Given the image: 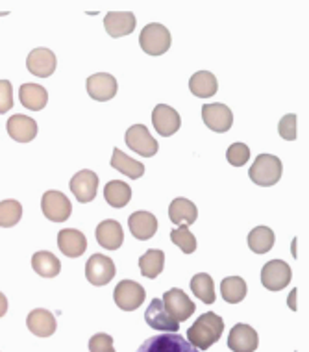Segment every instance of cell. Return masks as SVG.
<instances>
[{
    "label": "cell",
    "mask_w": 309,
    "mask_h": 352,
    "mask_svg": "<svg viewBox=\"0 0 309 352\" xmlns=\"http://www.w3.org/2000/svg\"><path fill=\"white\" fill-rule=\"evenodd\" d=\"M222 332H225L222 317L213 314V311H207V314H202L193 327L189 328L185 340L193 346H196L198 351H207L209 346L215 345L220 340Z\"/></svg>",
    "instance_id": "obj_1"
},
{
    "label": "cell",
    "mask_w": 309,
    "mask_h": 352,
    "mask_svg": "<svg viewBox=\"0 0 309 352\" xmlns=\"http://www.w3.org/2000/svg\"><path fill=\"white\" fill-rule=\"evenodd\" d=\"M282 170H284L282 160L273 156V154H260L250 167L249 176L250 180L258 186L271 188L282 178Z\"/></svg>",
    "instance_id": "obj_2"
},
{
    "label": "cell",
    "mask_w": 309,
    "mask_h": 352,
    "mask_svg": "<svg viewBox=\"0 0 309 352\" xmlns=\"http://www.w3.org/2000/svg\"><path fill=\"white\" fill-rule=\"evenodd\" d=\"M141 49L148 56H161L170 49V32L159 23H150L139 36Z\"/></svg>",
    "instance_id": "obj_3"
},
{
    "label": "cell",
    "mask_w": 309,
    "mask_h": 352,
    "mask_svg": "<svg viewBox=\"0 0 309 352\" xmlns=\"http://www.w3.org/2000/svg\"><path fill=\"white\" fill-rule=\"evenodd\" d=\"M137 352H201L196 346L189 343L183 336L163 334L156 338H148L143 345L137 349Z\"/></svg>",
    "instance_id": "obj_4"
},
{
    "label": "cell",
    "mask_w": 309,
    "mask_h": 352,
    "mask_svg": "<svg viewBox=\"0 0 309 352\" xmlns=\"http://www.w3.org/2000/svg\"><path fill=\"white\" fill-rule=\"evenodd\" d=\"M293 278L291 267L284 260H271L261 269V284L268 292H282Z\"/></svg>",
    "instance_id": "obj_5"
},
{
    "label": "cell",
    "mask_w": 309,
    "mask_h": 352,
    "mask_svg": "<svg viewBox=\"0 0 309 352\" xmlns=\"http://www.w3.org/2000/svg\"><path fill=\"white\" fill-rule=\"evenodd\" d=\"M124 140H126V145L132 151L145 156V158H152V156L158 154L159 143L152 138L145 124H134V126L128 128Z\"/></svg>",
    "instance_id": "obj_6"
},
{
    "label": "cell",
    "mask_w": 309,
    "mask_h": 352,
    "mask_svg": "<svg viewBox=\"0 0 309 352\" xmlns=\"http://www.w3.org/2000/svg\"><path fill=\"white\" fill-rule=\"evenodd\" d=\"M161 302H163L167 314L178 322L187 321L189 317L194 314V310H196L193 300L187 297V293H183L178 287H172V289L165 293Z\"/></svg>",
    "instance_id": "obj_7"
},
{
    "label": "cell",
    "mask_w": 309,
    "mask_h": 352,
    "mask_svg": "<svg viewBox=\"0 0 309 352\" xmlns=\"http://www.w3.org/2000/svg\"><path fill=\"white\" fill-rule=\"evenodd\" d=\"M117 267L111 258L104 254H93L85 263V276L93 285H106L115 278Z\"/></svg>",
    "instance_id": "obj_8"
},
{
    "label": "cell",
    "mask_w": 309,
    "mask_h": 352,
    "mask_svg": "<svg viewBox=\"0 0 309 352\" xmlns=\"http://www.w3.org/2000/svg\"><path fill=\"white\" fill-rule=\"evenodd\" d=\"M41 210L45 217L50 219V221L63 223L71 217L73 206H71L67 195H63L61 191H47L41 199Z\"/></svg>",
    "instance_id": "obj_9"
},
{
    "label": "cell",
    "mask_w": 309,
    "mask_h": 352,
    "mask_svg": "<svg viewBox=\"0 0 309 352\" xmlns=\"http://www.w3.org/2000/svg\"><path fill=\"white\" fill-rule=\"evenodd\" d=\"M146 297L143 285L134 280H122L115 287V302L124 311H134L139 308Z\"/></svg>",
    "instance_id": "obj_10"
},
{
    "label": "cell",
    "mask_w": 309,
    "mask_h": 352,
    "mask_svg": "<svg viewBox=\"0 0 309 352\" xmlns=\"http://www.w3.org/2000/svg\"><path fill=\"white\" fill-rule=\"evenodd\" d=\"M202 119L213 132H228L233 124V113L226 104H206L202 108Z\"/></svg>",
    "instance_id": "obj_11"
},
{
    "label": "cell",
    "mask_w": 309,
    "mask_h": 352,
    "mask_svg": "<svg viewBox=\"0 0 309 352\" xmlns=\"http://www.w3.org/2000/svg\"><path fill=\"white\" fill-rule=\"evenodd\" d=\"M152 124L158 130L159 135L169 138V135L176 134L180 130L182 119H180L174 108H170L167 104H158L152 111Z\"/></svg>",
    "instance_id": "obj_12"
},
{
    "label": "cell",
    "mask_w": 309,
    "mask_h": 352,
    "mask_svg": "<svg viewBox=\"0 0 309 352\" xmlns=\"http://www.w3.org/2000/svg\"><path fill=\"white\" fill-rule=\"evenodd\" d=\"M145 321L148 322V327H152L154 330H163V332H170V334H176V332L180 330V322L174 321V319L167 314L163 302H161V298H154V300H152L150 306H148L145 311Z\"/></svg>",
    "instance_id": "obj_13"
},
{
    "label": "cell",
    "mask_w": 309,
    "mask_h": 352,
    "mask_svg": "<svg viewBox=\"0 0 309 352\" xmlns=\"http://www.w3.org/2000/svg\"><path fill=\"white\" fill-rule=\"evenodd\" d=\"M87 93L93 100L106 102L117 95V80L113 74L97 73L87 78Z\"/></svg>",
    "instance_id": "obj_14"
},
{
    "label": "cell",
    "mask_w": 309,
    "mask_h": 352,
    "mask_svg": "<svg viewBox=\"0 0 309 352\" xmlns=\"http://www.w3.org/2000/svg\"><path fill=\"white\" fill-rule=\"evenodd\" d=\"M258 345H260L258 332L252 327H249V324L239 322V324H236L230 330L228 346L231 349V352H255Z\"/></svg>",
    "instance_id": "obj_15"
},
{
    "label": "cell",
    "mask_w": 309,
    "mask_h": 352,
    "mask_svg": "<svg viewBox=\"0 0 309 352\" xmlns=\"http://www.w3.org/2000/svg\"><path fill=\"white\" fill-rule=\"evenodd\" d=\"M98 189V175L93 170L84 169L76 173L71 180V191L80 202H91L97 197Z\"/></svg>",
    "instance_id": "obj_16"
},
{
    "label": "cell",
    "mask_w": 309,
    "mask_h": 352,
    "mask_svg": "<svg viewBox=\"0 0 309 352\" xmlns=\"http://www.w3.org/2000/svg\"><path fill=\"white\" fill-rule=\"evenodd\" d=\"M95 236H97L98 245H100L102 249L108 250L121 249L122 241H124V232H122L121 223H119V221H113V219H108V221L98 223Z\"/></svg>",
    "instance_id": "obj_17"
},
{
    "label": "cell",
    "mask_w": 309,
    "mask_h": 352,
    "mask_svg": "<svg viewBox=\"0 0 309 352\" xmlns=\"http://www.w3.org/2000/svg\"><path fill=\"white\" fill-rule=\"evenodd\" d=\"M28 71L39 78H49L56 71V56L49 49H34L26 60Z\"/></svg>",
    "instance_id": "obj_18"
},
{
    "label": "cell",
    "mask_w": 309,
    "mask_h": 352,
    "mask_svg": "<svg viewBox=\"0 0 309 352\" xmlns=\"http://www.w3.org/2000/svg\"><path fill=\"white\" fill-rule=\"evenodd\" d=\"M6 128L10 138L19 141V143H28L37 135V122L32 117L21 116V113L10 117Z\"/></svg>",
    "instance_id": "obj_19"
},
{
    "label": "cell",
    "mask_w": 309,
    "mask_h": 352,
    "mask_svg": "<svg viewBox=\"0 0 309 352\" xmlns=\"http://www.w3.org/2000/svg\"><path fill=\"white\" fill-rule=\"evenodd\" d=\"M104 26L111 37H122L135 30V15L132 12H109L104 17Z\"/></svg>",
    "instance_id": "obj_20"
},
{
    "label": "cell",
    "mask_w": 309,
    "mask_h": 352,
    "mask_svg": "<svg viewBox=\"0 0 309 352\" xmlns=\"http://www.w3.org/2000/svg\"><path fill=\"white\" fill-rule=\"evenodd\" d=\"M58 247L69 258H78L87 250V239L80 230L65 228L58 234Z\"/></svg>",
    "instance_id": "obj_21"
},
{
    "label": "cell",
    "mask_w": 309,
    "mask_h": 352,
    "mask_svg": "<svg viewBox=\"0 0 309 352\" xmlns=\"http://www.w3.org/2000/svg\"><path fill=\"white\" fill-rule=\"evenodd\" d=\"M26 327L37 338H50L56 332V319L49 310L37 308L26 317Z\"/></svg>",
    "instance_id": "obj_22"
},
{
    "label": "cell",
    "mask_w": 309,
    "mask_h": 352,
    "mask_svg": "<svg viewBox=\"0 0 309 352\" xmlns=\"http://www.w3.org/2000/svg\"><path fill=\"white\" fill-rule=\"evenodd\" d=\"M128 226H130V232L137 239L146 241V239L154 237V234L158 232V219L148 212H135L128 219Z\"/></svg>",
    "instance_id": "obj_23"
},
{
    "label": "cell",
    "mask_w": 309,
    "mask_h": 352,
    "mask_svg": "<svg viewBox=\"0 0 309 352\" xmlns=\"http://www.w3.org/2000/svg\"><path fill=\"white\" fill-rule=\"evenodd\" d=\"M198 217V210L194 206L193 202L187 201V199H174L170 202L169 206V219L174 223V225L180 226H189L193 225L194 221Z\"/></svg>",
    "instance_id": "obj_24"
},
{
    "label": "cell",
    "mask_w": 309,
    "mask_h": 352,
    "mask_svg": "<svg viewBox=\"0 0 309 352\" xmlns=\"http://www.w3.org/2000/svg\"><path fill=\"white\" fill-rule=\"evenodd\" d=\"M19 98H21V104L25 108L32 109V111H39L49 102V93L43 85L25 84L19 89Z\"/></svg>",
    "instance_id": "obj_25"
},
{
    "label": "cell",
    "mask_w": 309,
    "mask_h": 352,
    "mask_svg": "<svg viewBox=\"0 0 309 352\" xmlns=\"http://www.w3.org/2000/svg\"><path fill=\"white\" fill-rule=\"evenodd\" d=\"M189 89L193 93L194 97L198 98H209L213 97L218 89L217 76L209 71H198L194 73L189 80Z\"/></svg>",
    "instance_id": "obj_26"
},
{
    "label": "cell",
    "mask_w": 309,
    "mask_h": 352,
    "mask_svg": "<svg viewBox=\"0 0 309 352\" xmlns=\"http://www.w3.org/2000/svg\"><path fill=\"white\" fill-rule=\"evenodd\" d=\"M32 267L43 278H54L61 271V261L49 250H39L32 258Z\"/></svg>",
    "instance_id": "obj_27"
},
{
    "label": "cell",
    "mask_w": 309,
    "mask_h": 352,
    "mask_svg": "<svg viewBox=\"0 0 309 352\" xmlns=\"http://www.w3.org/2000/svg\"><path fill=\"white\" fill-rule=\"evenodd\" d=\"M111 167L122 173V175H126L128 178H132V180H137V178L145 175V165L137 162V160L126 156L121 148H113Z\"/></svg>",
    "instance_id": "obj_28"
},
{
    "label": "cell",
    "mask_w": 309,
    "mask_h": 352,
    "mask_svg": "<svg viewBox=\"0 0 309 352\" xmlns=\"http://www.w3.org/2000/svg\"><path fill=\"white\" fill-rule=\"evenodd\" d=\"M104 199L111 208H124L132 199V188L121 180L108 182V186L104 189Z\"/></svg>",
    "instance_id": "obj_29"
},
{
    "label": "cell",
    "mask_w": 309,
    "mask_h": 352,
    "mask_svg": "<svg viewBox=\"0 0 309 352\" xmlns=\"http://www.w3.org/2000/svg\"><path fill=\"white\" fill-rule=\"evenodd\" d=\"M165 265V254L161 250L152 249L146 250L145 254L139 258V269L145 278H156Z\"/></svg>",
    "instance_id": "obj_30"
},
{
    "label": "cell",
    "mask_w": 309,
    "mask_h": 352,
    "mask_svg": "<svg viewBox=\"0 0 309 352\" xmlns=\"http://www.w3.org/2000/svg\"><path fill=\"white\" fill-rule=\"evenodd\" d=\"M220 293L226 302L237 304L247 297V282L241 276H228L220 282Z\"/></svg>",
    "instance_id": "obj_31"
},
{
    "label": "cell",
    "mask_w": 309,
    "mask_h": 352,
    "mask_svg": "<svg viewBox=\"0 0 309 352\" xmlns=\"http://www.w3.org/2000/svg\"><path fill=\"white\" fill-rule=\"evenodd\" d=\"M274 245V232L267 226H255L254 230L249 234V247L254 250L255 254H265L273 249Z\"/></svg>",
    "instance_id": "obj_32"
},
{
    "label": "cell",
    "mask_w": 309,
    "mask_h": 352,
    "mask_svg": "<svg viewBox=\"0 0 309 352\" xmlns=\"http://www.w3.org/2000/svg\"><path fill=\"white\" fill-rule=\"evenodd\" d=\"M191 292L201 298L202 302L213 304L215 302V284H213V278L206 273L194 274L193 280H191Z\"/></svg>",
    "instance_id": "obj_33"
},
{
    "label": "cell",
    "mask_w": 309,
    "mask_h": 352,
    "mask_svg": "<svg viewBox=\"0 0 309 352\" xmlns=\"http://www.w3.org/2000/svg\"><path fill=\"white\" fill-rule=\"evenodd\" d=\"M23 217V206L17 201H2L0 202V226L10 228L15 226Z\"/></svg>",
    "instance_id": "obj_34"
},
{
    "label": "cell",
    "mask_w": 309,
    "mask_h": 352,
    "mask_svg": "<svg viewBox=\"0 0 309 352\" xmlns=\"http://www.w3.org/2000/svg\"><path fill=\"white\" fill-rule=\"evenodd\" d=\"M170 239H172V243H174L176 247H180L182 252H185V254H193L194 250H196V237L191 234L189 226H180V228H176V230L170 232Z\"/></svg>",
    "instance_id": "obj_35"
},
{
    "label": "cell",
    "mask_w": 309,
    "mask_h": 352,
    "mask_svg": "<svg viewBox=\"0 0 309 352\" xmlns=\"http://www.w3.org/2000/svg\"><path fill=\"white\" fill-rule=\"evenodd\" d=\"M250 158V148L244 143H233L230 148L226 151V160L230 162L233 167H242Z\"/></svg>",
    "instance_id": "obj_36"
},
{
    "label": "cell",
    "mask_w": 309,
    "mask_h": 352,
    "mask_svg": "<svg viewBox=\"0 0 309 352\" xmlns=\"http://www.w3.org/2000/svg\"><path fill=\"white\" fill-rule=\"evenodd\" d=\"M278 132L284 140L287 141L297 140V116H295V113H287V116L279 121Z\"/></svg>",
    "instance_id": "obj_37"
},
{
    "label": "cell",
    "mask_w": 309,
    "mask_h": 352,
    "mask_svg": "<svg viewBox=\"0 0 309 352\" xmlns=\"http://www.w3.org/2000/svg\"><path fill=\"white\" fill-rule=\"evenodd\" d=\"M89 351L91 352H115L113 349V338L108 334H95L89 340Z\"/></svg>",
    "instance_id": "obj_38"
},
{
    "label": "cell",
    "mask_w": 309,
    "mask_h": 352,
    "mask_svg": "<svg viewBox=\"0 0 309 352\" xmlns=\"http://www.w3.org/2000/svg\"><path fill=\"white\" fill-rule=\"evenodd\" d=\"M13 106V87L8 80H0V113H6Z\"/></svg>",
    "instance_id": "obj_39"
},
{
    "label": "cell",
    "mask_w": 309,
    "mask_h": 352,
    "mask_svg": "<svg viewBox=\"0 0 309 352\" xmlns=\"http://www.w3.org/2000/svg\"><path fill=\"white\" fill-rule=\"evenodd\" d=\"M8 311V298L4 297V293H0V317L6 316Z\"/></svg>",
    "instance_id": "obj_40"
},
{
    "label": "cell",
    "mask_w": 309,
    "mask_h": 352,
    "mask_svg": "<svg viewBox=\"0 0 309 352\" xmlns=\"http://www.w3.org/2000/svg\"><path fill=\"white\" fill-rule=\"evenodd\" d=\"M297 289H293L291 292V295H289V300H287V302H289V308H291V310H297Z\"/></svg>",
    "instance_id": "obj_41"
}]
</instances>
